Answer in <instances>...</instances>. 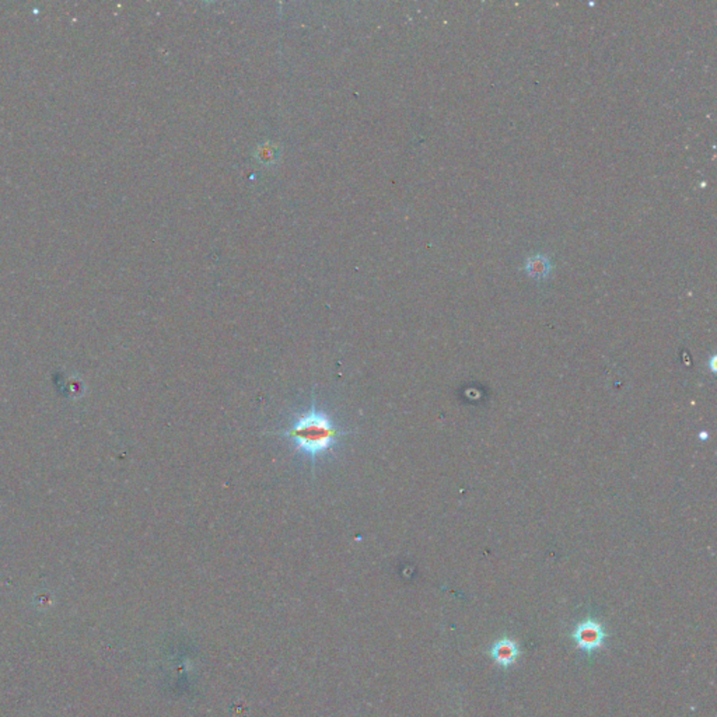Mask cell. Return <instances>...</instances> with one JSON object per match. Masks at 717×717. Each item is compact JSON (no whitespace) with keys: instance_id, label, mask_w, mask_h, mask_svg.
I'll return each mask as SVG.
<instances>
[{"instance_id":"6da1fadb","label":"cell","mask_w":717,"mask_h":717,"mask_svg":"<svg viewBox=\"0 0 717 717\" xmlns=\"http://www.w3.org/2000/svg\"><path fill=\"white\" fill-rule=\"evenodd\" d=\"M266 434L287 440L294 452L309 464L311 473L315 475V466L336 454L343 438L351 436L353 430L343 427L332 410L318 403L315 388H312L309 402L291 412L286 424L266 431Z\"/></svg>"},{"instance_id":"7a4b0ae2","label":"cell","mask_w":717,"mask_h":717,"mask_svg":"<svg viewBox=\"0 0 717 717\" xmlns=\"http://www.w3.org/2000/svg\"><path fill=\"white\" fill-rule=\"evenodd\" d=\"M573 637L577 643V646L585 651H592L594 648L599 647L604 640V632L602 627L592 620H587L576 629L573 633Z\"/></svg>"},{"instance_id":"3957f363","label":"cell","mask_w":717,"mask_h":717,"mask_svg":"<svg viewBox=\"0 0 717 717\" xmlns=\"http://www.w3.org/2000/svg\"><path fill=\"white\" fill-rule=\"evenodd\" d=\"M518 655V648L515 646V643H513L511 640H500L497 641L493 648H492V657L494 658V661L503 667H507L510 664H513L515 661Z\"/></svg>"},{"instance_id":"277c9868","label":"cell","mask_w":717,"mask_h":717,"mask_svg":"<svg viewBox=\"0 0 717 717\" xmlns=\"http://www.w3.org/2000/svg\"><path fill=\"white\" fill-rule=\"evenodd\" d=\"M258 157L263 162L273 161L276 158V151H273V148L269 146H260L258 150Z\"/></svg>"}]
</instances>
